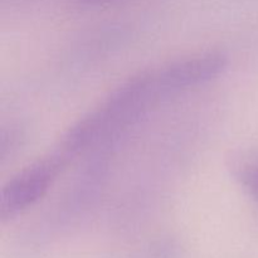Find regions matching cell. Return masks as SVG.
Returning <instances> with one entry per match:
<instances>
[{
    "label": "cell",
    "mask_w": 258,
    "mask_h": 258,
    "mask_svg": "<svg viewBox=\"0 0 258 258\" xmlns=\"http://www.w3.org/2000/svg\"><path fill=\"white\" fill-rule=\"evenodd\" d=\"M71 159L60 150L38 159L15 174L0 191V219L12 221L48 193Z\"/></svg>",
    "instance_id": "6da1fadb"
},
{
    "label": "cell",
    "mask_w": 258,
    "mask_h": 258,
    "mask_svg": "<svg viewBox=\"0 0 258 258\" xmlns=\"http://www.w3.org/2000/svg\"><path fill=\"white\" fill-rule=\"evenodd\" d=\"M115 2V0H80L81 4L83 5H91V7H96V5H103L107 3Z\"/></svg>",
    "instance_id": "277c9868"
},
{
    "label": "cell",
    "mask_w": 258,
    "mask_h": 258,
    "mask_svg": "<svg viewBox=\"0 0 258 258\" xmlns=\"http://www.w3.org/2000/svg\"><path fill=\"white\" fill-rule=\"evenodd\" d=\"M241 178L252 196L258 201V165L244 169L243 173H241Z\"/></svg>",
    "instance_id": "3957f363"
},
{
    "label": "cell",
    "mask_w": 258,
    "mask_h": 258,
    "mask_svg": "<svg viewBox=\"0 0 258 258\" xmlns=\"http://www.w3.org/2000/svg\"><path fill=\"white\" fill-rule=\"evenodd\" d=\"M228 57L222 52H203L173 60L154 71L161 93L181 91L204 85L226 71Z\"/></svg>",
    "instance_id": "7a4b0ae2"
}]
</instances>
